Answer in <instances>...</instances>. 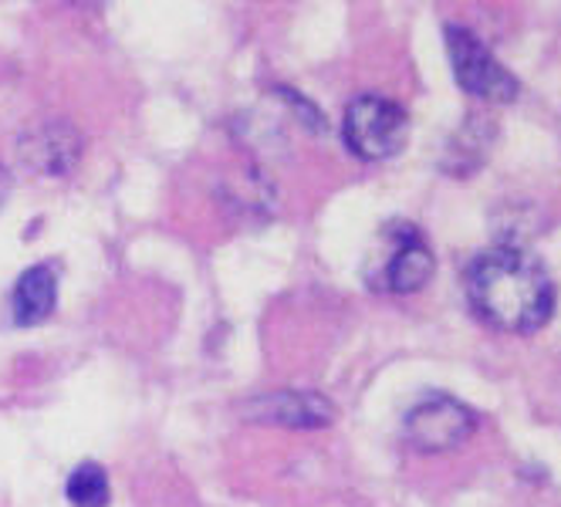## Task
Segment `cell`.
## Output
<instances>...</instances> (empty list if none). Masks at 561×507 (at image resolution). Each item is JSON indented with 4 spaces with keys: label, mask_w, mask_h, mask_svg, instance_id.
<instances>
[{
    "label": "cell",
    "mask_w": 561,
    "mask_h": 507,
    "mask_svg": "<svg viewBox=\"0 0 561 507\" xmlns=\"http://www.w3.org/2000/svg\"><path fill=\"white\" fill-rule=\"evenodd\" d=\"M58 304V275L51 264H34L11 291V315L18 325H42Z\"/></svg>",
    "instance_id": "8"
},
{
    "label": "cell",
    "mask_w": 561,
    "mask_h": 507,
    "mask_svg": "<svg viewBox=\"0 0 561 507\" xmlns=\"http://www.w3.org/2000/svg\"><path fill=\"white\" fill-rule=\"evenodd\" d=\"M8 193H11V176H8V170H4V166H0V207H4Z\"/></svg>",
    "instance_id": "10"
},
{
    "label": "cell",
    "mask_w": 561,
    "mask_h": 507,
    "mask_svg": "<svg viewBox=\"0 0 561 507\" xmlns=\"http://www.w3.org/2000/svg\"><path fill=\"white\" fill-rule=\"evenodd\" d=\"M382 241L389 244V257L386 264H379V278H373V285L392 295H413L426 288L436 270V257L420 238V230L396 223L392 230H386Z\"/></svg>",
    "instance_id": "5"
},
{
    "label": "cell",
    "mask_w": 561,
    "mask_h": 507,
    "mask_svg": "<svg viewBox=\"0 0 561 507\" xmlns=\"http://www.w3.org/2000/svg\"><path fill=\"white\" fill-rule=\"evenodd\" d=\"M447 55L457 74V85L484 102H497L507 105L517 99L520 85L517 78L491 55V48L480 42V37L470 27L460 24H447Z\"/></svg>",
    "instance_id": "3"
},
{
    "label": "cell",
    "mask_w": 561,
    "mask_h": 507,
    "mask_svg": "<svg viewBox=\"0 0 561 507\" xmlns=\"http://www.w3.org/2000/svg\"><path fill=\"white\" fill-rule=\"evenodd\" d=\"M477 430V416L470 406L454 396H430L416 403L407 416V440L420 453H447L467 443Z\"/></svg>",
    "instance_id": "4"
},
{
    "label": "cell",
    "mask_w": 561,
    "mask_h": 507,
    "mask_svg": "<svg viewBox=\"0 0 561 507\" xmlns=\"http://www.w3.org/2000/svg\"><path fill=\"white\" fill-rule=\"evenodd\" d=\"M108 497H112L108 474L99 463H82L68 477V500L75 507H108Z\"/></svg>",
    "instance_id": "9"
},
{
    "label": "cell",
    "mask_w": 561,
    "mask_h": 507,
    "mask_svg": "<svg viewBox=\"0 0 561 507\" xmlns=\"http://www.w3.org/2000/svg\"><path fill=\"white\" fill-rule=\"evenodd\" d=\"M470 308L491 329L531 335L554 315V281L548 267L520 247H491L467 267Z\"/></svg>",
    "instance_id": "1"
},
{
    "label": "cell",
    "mask_w": 561,
    "mask_h": 507,
    "mask_svg": "<svg viewBox=\"0 0 561 507\" xmlns=\"http://www.w3.org/2000/svg\"><path fill=\"white\" fill-rule=\"evenodd\" d=\"M248 416L257 423L274 426H291V430H322L335 419V406L318 396V393H298V389H285V393L257 396L248 406Z\"/></svg>",
    "instance_id": "7"
},
{
    "label": "cell",
    "mask_w": 561,
    "mask_h": 507,
    "mask_svg": "<svg viewBox=\"0 0 561 507\" xmlns=\"http://www.w3.org/2000/svg\"><path fill=\"white\" fill-rule=\"evenodd\" d=\"M18 152L27 170L45 173V176H61L78 163L82 139H78V132L68 123H45V126L24 129Z\"/></svg>",
    "instance_id": "6"
},
{
    "label": "cell",
    "mask_w": 561,
    "mask_h": 507,
    "mask_svg": "<svg viewBox=\"0 0 561 507\" xmlns=\"http://www.w3.org/2000/svg\"><path fill=\"white\" fill-rule=\"evenodd\" d=\"M342 136L358 160H389L410 139V115L386 95H358L345 108Z\"/></svg>",
    "instance_id": "2"
}]
</instances>
